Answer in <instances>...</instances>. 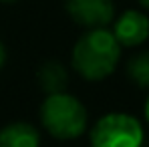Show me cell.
Segmentation results:
<instances>
[{"label":"cell","instance_id":"6da1fadb","mask_svg":"<svg viewBox=\"0 0 149 147\" xmlns=\"http://www.w3.org/2000/svg\"><path fill=\"white\" fill-rule=\"evenodd\" d=\"M121 45L109 28H89L73 47V69L87 81H103L117 69Z\"/></svg>","mask_w":149,"mask_h":147},{"label":"cell","instance_id":"7a4b0ae2","mask_svg":"<svg viewBox=\"0 0 149 147\" xmlns=\"http://www.w3.org/2000/svg\"><path fill=\"white\" fill-rule=\"evenodd\" d=\"M40 123L54 139H79L87 129V109L79 99L63 91L47 95L40 105Z\"/></svg>","mask_w":149,"mask_h":147},{"label":"cell","instance_id":"3957f363","mask_svg":"<svg viewBox=\"0 0 149 147\" xmlns=\"http://www.w3.org/2000/svg\"><path fill=\"white\" fill-rule=\"evenodd\" d=\"M143 125L129 113H107L89 133L91 147H141Z\"/></svg>","mask_w":149,"mask_h":147},{"label":"cell","instance_id":"277c9868","mask_svg":"<svg viewBox=\"0 0 149 147\" xmlns=\"http://www.w3.org/2000/svg\"><path fill=\"white\" fill-rule=\"evenodd\" d=\"M65 6L74 22L87 28H105L115 18L113 0H67Z\"/></svg>","mask_w":149,"mask_h":147},{"label":"cell","instance_id":"5b68a950","mask_svg":"<svg viewBox=\"0 0 149 147\" xmlns=\"http://www.w3.org/2000/svg\"><path fill=\"white\" fill-rule=\"evenodd\" d=\"M113 36L121 47H139L149 38V18L141 10H125L115 20Z\"/></svg>","mask_w":149,"mask_h":147},{"label":"cell","instance_id":"8992f818","mask_svg":"<svg viewBox=\"0 0 149 147\" xmlns=\"http://www.w3.org/2000/svg\"><path fill=\"white\" fill-rule=\"evenodd\" d=\"M0 147H40V133L32 123L12 121L0 129Z\"/></svg>","mask_w":149,"mask_h":147},{"label":"cell","instance_id":"52a82bcc","mask_svg":"<svg viewBox=\"0 0 149 147\" xmlns=\"http://www.w3.org/2000/svg\"><path fill=\"white\" fill-rule=\"evenodd\" d=\"M36 79H38V85L40 89L47 93V95H52V93H63L69 85V73L67 69L58 63V61H47L38 73H36Z\"/></svg>","mask_w":149,"mask_h":147},{"label":"cell","instance_id":"ba28073f","mask_svg":"<svg viewBox=\"0 0 149 147\" xmlns=\"http://www.w3.org/2000/svg\"><path fill=\"white\" fill-rule=\"evenodd\" d=\"M127 75L137 87L149 89V52H139L131 56L127 63Z\"/></svg>","mask_w":149,"mask_h":147},{"label":"cell","instance_id":"9c48e42d","mask_svg":"<svg viewBox=\"0 0 149 147\" xmlns=\"http://www.w3.org/2000/svg\"><path fill=\"white\" fill-rule=\"evenodd\" d=\"M4 65H6V47L0 42V71H2Z\"/></svg>","mask_w":149,"mask_h":147},{"label":"cell","instance_id":"30bf717a","mask_svg":"<svg viewBox=\"0 0 149 147\" xmlns=\"http://www.w3.org/2000/svg\"><path fill=\"white\" fill-rule=\"evenodd\" d=\"M143 113H145V119H147V123H149V97H147V101H145V109H143Z\"/></svg>","mask_w":149,"mask_h":147},{"label":"cell","instance_id":"8fae6325","mask_svg":"<svg viewBox=\"0 0 149 147\" xmlns=\"http://www.w3.org/2000/svg\"><path fill=\"white\" fill-rule=\"evenodd\" d=\"M139 4H141L143 8H147V10H149V0H139Z\"/></svg>","mask_w":149,"mask_h":147},{"label":"cell","instance_id":"7c38bea8","mask_svg":"<svg viewBox=\"0 0 149 147\" xmlns=\"http://www.w3.org/2000/svg\"><path fill=\"white\" fill-rule=\"evenodd\" d=\"M0 2H16V0H0Z\"/></svg>","mask_w":149,"mask_h":147}]
</instances>
